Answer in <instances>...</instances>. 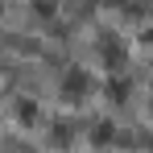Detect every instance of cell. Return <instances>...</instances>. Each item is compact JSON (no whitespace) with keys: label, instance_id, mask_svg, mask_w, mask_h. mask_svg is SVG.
Segmentation results:
<instances>
[{"label":"cell","instance_id":"cell-1","mask_svg":"<svg viewBox=\"0 0 153 153\" xmlns=\"http://www.w3.org/2000/svg\"><path fill=\"white\" fill-rule=\"evenodd\" d=\"M58 87H62V100H66V103H83L87 95H91L95 83H91V75H87L83 66H66L62 79H58Z\"/></svg>","mask_w":153,"mask_h":153},{"label":"cell","instance_id":"cell-2","mask_svg":"<svg viewBox=\"0 0 153 153\" xmlns=\"http://www.w3.org/2000/svg\"><path fill=\"white\" fill-rule=\"evenodd\" d=\"M17 124H37V103L33 100H17Z\"/></svg>","mask_w":153,"mask_h":153},{"label":"cell","instance_id":"cell-3","mask_svg":"<svg viewBox=\"0 0 153 153\" xmlns=\"http://www.w3.org/2000/svg\"><path fill=\"white\" fill-rule=\"evenodd\" d=\"M108 100H112V103L128 100V79H112V83H108Z\"/></svg>","mask_w":153,"mask_h":153}]
</instances>
